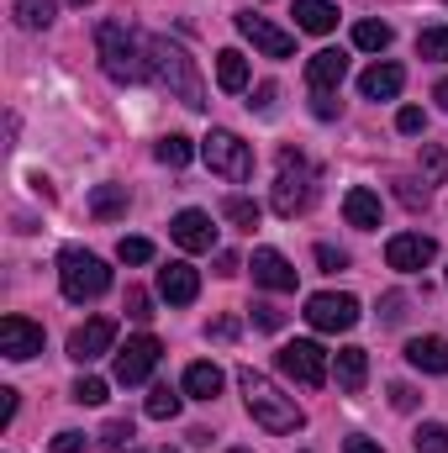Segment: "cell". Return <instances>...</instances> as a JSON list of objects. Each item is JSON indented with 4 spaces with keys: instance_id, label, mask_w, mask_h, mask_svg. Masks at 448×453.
Segmentation results:
<instances>
[{
    "instance_id": "39",
    "label": "cell",
    "mask_w": 448,
    "mask_h": 453,
    "mask_svg": "<svg viewBox=\"0 0 448 453\" xmlns=\"http://www.w3.org/2000/svg\"><path fill=\"white\" fill-rule=\"evenodd\" d=\"M127 317H137V322H148V317H153V311H148V296H143L137 285L127 290Z\"/></svg>"
},
{
    "instance_id": "29",
    "label": "cell",
    "mask_w": 448,
    "mask_h": 453,
    "mask_svg": "<svg viewBox=\"0 0 448 453\" xmlns=\"http://www.w3.org/2000/svg\"><path fill=\"white\" fill-rule=\"evenodd\" d=\"M412 449L417 453H448V427L444 422H422V427L412 433Z\"/></svg>"
},
{
    "instance_id": "37",
    "label": "cell",
    "mask_w": 448,
    "mask_h": 453,
    "mask_svg": "<svg viewBox=\"0 0 448 453\" xmlns=\"http://www.w3.org/2000/svg\"><path fill=\"white\" fill-rule=\"evenodd\" d=\"M317 264H322L328 274H337V269H348V253H343V248H333V242H322V248H317Z\"/></svg>"
},
{
    "instance_id": "20",
    "label": "cell",
    "mask_w": 448,
    "mask_h": 453,
    "mask_svg": "<svg viewBox=\"0 0 448 453\" xmlns=\"http://www.w3.org/2000/svg\"><path fill=\"white\" fill-rule=\"evenodd\" d=\"M406 364L422 374H448V338H412L406 342Z\"/></svg>"
},
{
    "instance_id": "43",
    "label": "cell",
    "mask_w": 448,
    "mask_h": 453,
    "mask_svg": "<svg viewBox=\"0 0 448 453\" xmlns=\"http://www.w3.org/2000/svg\"><path fill=\"white\" fill-rule=\"evenodd\" d=\"M11 417H16V390L5 385V390H0V427H11Z\"/></svg>"
},
{
    "instance_id": "35",
    "label": "cell",
    "mask_w": 448,
    "mask_h": 453,
    "mask_svg": "<svg viewBox=\"0 0 448 453\" xmlns=\"http://www.w3.org/2000/svg\"><path fill=\"white\" fill-rule=\"evenodd\" d=\"M101 443H106V449H127V443H132V422H121V417L106 422V427H101Z\"/></svg>"
},
{
    "instance_id": "23",
    "label": "cell",
    "mask_w": 448,
    "mask_h": 453,
    "mask_svg": "<svg viewBox=\"0 0 448 453\" xmlns=\"http://www.w3.org/2000/svg\"><path fill=\"white\" fill-rule=\"evenodd\" d=\"M222 369H217V364H212V358H201V364H190V369H185V395H190V401H217V395H222Z\"/></svg>"
},
{
    "instance_id": "47",
    "label": "cell",
    "mask_w": 448,
    "mask_h": 453,
    "mask_svg": "<svg viewBox=\"0 0 448 453\" xmlns=\"http://www.w3.org/2000/svg\"><path fill=\"white\" fill-rule=\"evenodd\" d=\"M248 106H259V111H269V106H274V85H259V101H248Z\"/></svg>"
},
{
    "instance_id": "18",
    "label": "cell",
    "mask_w": 448,
    "mask_h": 453,
    "mask_svg": "<svg viewBox=\"0 0 448 453\" xmlns=\"http://www.w3.org/2000/svg\"><path fill=\"white\" fill-rule=\"evenodd\" d=\"M401 85H406L401 64H369V69L359 74V90H364V101H396V96H401Z\"/></svg>"
},
{
    "instance_id": "44",
    "label": "cell",
    "mask_w": 448,
    "mask_h": 453,
    "mask_svg": "<svg viewBox=\"0 0 448 453\" xmlns=\"http://www.w3.org/2000/svg\"><path fill=\"white\" fill-rule=\"evenodd\" d=\"M343 453H385V449H380L375 438H348V443H343Z\"/></svg>"
},
{
    "instance_id": "21",
    "label": "cell",
    "mask_w": 448,
    "mask_h": 453,
    "mask_svg": "<svg viewBox=\"0 0 448 453\" xmlns=\"http://www.w3.org/2000/svg\"><path fill=\"white\" fill-rule=\"evenodd\" d=\"M333 374H337V385H343L348 395H359L364 380H369V353H364V348H337Z\"/></svg>"
},
{
    "instance_id": "51",
    "label": "cell",
    "mask_w": 448,
    "mask_h": 453,
    "mask_svg": "<svg viewBox=\"0 0 448 453\" xmlns=\"http://www.w3.org/2000/svg\"><path fill=\"white\" fill-rule=\"evenodd\" d=\"M232 453H248V449H232Z\"/></svg>"
},
{
    "instance_id": "46",
    "label": "cell",
    "mask_w": 448,
    "mask_h": 453,
    "mask_svg": "<svg viewBox=\"0 0 448 453\" xmlns=\"http://www.w3.org/2000/svg\"><path fill=\"white\" fill-rule=\"evenodd\" d=\"M401 306H406V301H401V296H385V322H401V317H406V311H401Z\"/></svg>"
},
{
    "instance_id": "2",
    "label": "cell",
    "mask_w": 448,
    "mask_h": 453,
    "mask_svg": "<svg viewBox=\"0 0 448 453\" xmlns=\"http://www.w3.org/2000/svg\"><path fill=\"white\" fill-rule=\"evenodd\" d=\"M96 53H101V69L112 74L116 85H137V80L153 74L148 69V37H137L121 21H101L96 27Z\"/></svg>"
},
{
    "instance_id": "16",
    "label": "cell",
    "mask_w": 448,
    "mask_h": 453,
    "mask_svg": "<svg viewBox=\"0 0 448 453\" xmlns=\"http://www.w3.org/2000/svg\"><path fill=\"white\" fill-rule=\"evenodd\" d=\"M158 296H164L169 306H190V301L201 296V274H196L185 258H174V264L158 269Z\"/></svg>"
},
{
    "instance_id": "26",
    "label": "cell",
    "mask_w": 448,
    "mask_h": 453,
    "mask_svg": "<svg viewBox=\"0 0 448 453\" xmlns=\"http://www.w3.org/2000/svg\"><path fill=\"white\" fill-rule=\"evenodd\" d=\"M153 158H158V164H169V169H185V164L196 158V142H190L185 132H169V137H158Z\"/></svg>"
},
{
    "instance_id": "15",
    "label": "cell",
    "mask_w": 448,
    "mask_h": 453,
    "mask_svg": "<svg viewBox=\"0 0 448 453\" xmlns=\"http://www.w3.org/2000/svg\"><path fill=\"white\" fill-rule=\"evenodd\" d=\"M343 80H348V53H343V48H322V53H312V64H306V85H312V96H333Z\"/></svg>"
},
{
    "instance_id": "11",
    "label": "cell",
    "mask_w": 448,
    "mask_h": 453,
    "mask_svg": "<svg viewBox=\"0 0 448 453\" xmlns=\"http://www.w3.org/2000/svg\"><path fill=\"white\" fill-rule=\"evenodd\" d=\"M237 32H243V37H248V42H253L264 58H290V53H296V37H290V32H280L269 16H253V11H243V16H237Z\"/></svg>"
},
{
    "instance_id": "41",
    "label": "cell",
    "mask_w": 448,
    "mask_h": 453,
    "mask_svg": "<svg viewBox=\"0 0 448 453\" xmlns=\"http://www.w3.org/2000/svg\"><path fill=\"white\" fill-rule=\"evenodd\" d=\"M390 406H396V411H412V406H417V390H412V385H390Z\"/></svg>"
},
{
    "instance_id": "38",
    "label": "cell",
    "mask_w": 448,
    "mask_h": 453,
    "mask_svg": "<svg viewBox=\"0 0 448 453\" xmlns=\"http://www.w3.org/2000/svg\"><path fill=\"white\" fill-rule=\"evenodd\" d=\"M53 453H85V433H74V427H64V433L53 438Z\"/></svg>"
},
{
    "instance_id": "10",
    "label": "cell",
    "mask_w": 448,
    "mask_h": 453,
    "mask_svg": "<svg viewBox=\"0 0 448 453\" xmlns=\"http://www.w3.org/2000/svg\"><path fill=\"white\" fill-rule=\"evenodd\" d=\"M433 258H438V242H433L428 232H396V237L385 242V264L401 269V274H417V269H428Z\"/></svg>"
},
{
    "instance_id": "50",
    "label": "cell",
    "mask_w": 448,
    "mask_h": 453,
    "mask_svg": "<svg viewBox=\"0 0 448 453\" xmlns=\"http://www.w3.org/2000/svg\"><path fill=\"white\" fill-rule=\"evenodd\" d=\"M74 5H90V0H74Z\"/></svg>"
},
{
    "instance_id": "25",
    "label": "cell",
    "mask_w": 448,
    "mask_h": 453,
    "mask_svg": "<svg viewBox=\"0 0 448 453\" xmlns=\"http://www.w3.org/2000/svg\"><path fill=\"white\" fill-rule=\"evenodd\" d=\"M217 85H222L227 96L248 90V58H243L237 48H222V53H217Z\"/></svg>"
},
{
    "instance_id": "13",
    "label": "cell",
    "mask_w": 448,
    "mask_h": 453,
    "mask_svg": "<svg viewBox=\"0 0 448 453\" xmlns=\"http://www.w3.org/2000/svg\"><path fill=\"white\" fill-rule=\"evenodd\" d=\"M169 237H174L185 253H212V248H217V226H212L206 211H196V206H190V211H180V217L169 222Z\"/></svg>"
},
{
    "instance_id": "49",
    "label": "cell",
    "mask_w": 448,
    "mask_h": 453,
    "mask_svg": "<svg viewBox=\"0 0 448 453\" xmlns=\"http://www.w3.org/2000/svg\"><path fill=\"white\" fill-rule=\"evenodd\" d=\"M433 96H438V106H444V111H448V80H444V85H438V90H433Z\"/></svg>"
},
{
    "instance_id": "34",
    "label": "cell",
    "mask_w": 448,
    "mask_h": 453,
    "mask_svg": "<svg viewBox=\"0 0 448 453\" xmlns=\"http://www.w3.org/2000/svg\"><path fill=\"white\" fill-rule=\"evenodd\" d=\"M116 258H121V264H148V258H153V242H148V237H121V242H116Z\"/></svg>"
},
{
    "instance_id": "48",
    "label": "cell",
    "mask_w": 448,
    "mask_h": 453,
    "mask_svg": "<svg viewBox=\"0 0 448 453\" xmlns=\"http://www.w3.org/2000/svg\"><path fill=\"white\" fill-rule=\"evenodd\" d=\"M401 201H406V206H428V196H422L417 185H401Z\"/></svg>"
},
{
    "instance_id": "17",
    "label": "cell",
    "mask_w": 448,
    "mask_h": 453,
    "mask_svg": "<svg viewBox=\"0 0 448 453\" xmlns=\"http://www.w3.org/2000/svg\"><path fill=\"white\" fill-rule=\"evenodd\" d=\"M253 280H259L264 290H296V269H290V258L274 253V248H253Z\"/></svg>"
},
{
    "instance_id": "19",
    "label": "cell",
    "mask_w": 448,
    "mask_h": 453,
    "mask_svg": "<svg viewBox=\"0 0 448 453\" xmlns=\"http://www.w3.org/2000/svg\"><path fill=\"white\" fill-rule=\"evenodd\" d=\"M343 217H348V226H359V232H375L380 226V196L364 190V185H353L343 196Z\"/></svg>"
},
{
    "instance_id": "24",
    "label": "cell",
    "mask_w": 448,
    "mask_h": 453,
    "mask_svg": "<svg viewBox=\"0 0 448 453\" xmlns=\"http://www.w3.org/2000/svg\"><path fill=\"white\" fill-rule=\"evenodd\" d=\"M127 206H132L127 185H96V190H90V217H96V222H121Z\"/></svg>"
},
{
    "instance_id": "1",
    "label": "cell",
    "mask_w": 448,
    "mask_h": 453,
    "mask_svg": "<svg viewBox=\"0 0 448 453\" xmlns=\"http://www.w3.org/2000/svg\"><path fill=\"white\" fill-rule=\"evenodd\" d=\"M148 69H153V80L180 101V106H190V111H206V85H201V69H196V58L180 48V42H169V37H148Z\"/></svg>"
},
{
    "instance_id": "36",
    "label": "cell",
    "mask_w": 448,
    "mask_h": 453,
    "mask_svg": "<svg viewBox=\"0 0 448 453\" xmlns=\"http://www.w3.org/2000/svg\"><path fill=\"white\" fill-rule=\"evenodd\" d=\"M253 327H259V333H280V327H285V311H274V306L259 301V306H253Z\"/></svg>"
},
{
    "instance_id": "27",
    "label": "cell",
    "mask_w": 448,
    "mask_h": 453,
    "mask_svg": "<svg viewBox=\"0 0 448 453\" xmlns=\"http://www.w3.org/2000/svg\"><path fill=\"white\" fill-rule=\"evenodd\" d=\"M353 48L385 53V48H390V27H385V21H359V27H353Z\"/></svg>"
},
{
    "instance_id": "7",
    "label": "cell",
    "mask_w": 448,
    "mask_h": 453,
    "mask_svg": "<svg viewBox=\"0 0 448 453\" xmlns=\"http://www.w3.org/2000/svg\"><path fill=\"white\" fill-rule=\"evenodd\" d=\"M274 364H280V374L285 380H296L301 390H317V385H328V374H333V364H328V348L322 342H285L280 353H274Z\"/></svg>"
},
{
    "instance_id": "14",
    "label": "cell",
    "mask_w": 448,
    "mask_h": 453,
    "mask_svg": "<svg viewBox=\"0 0 448 453\" xmlns=\"http://www.w3.org/2000/svg\"><path fill=\"white\" fill-rule=\"evenodd\" d=\"M0 353L16 358V364L37 358V353H42V327L27 322V317H5V322H0Z\"/></svg>"
},
{
    "instance_id": "33",
    "label": "cell",
    "mask_w": 448,
    "mask_h": 453,
    "mask_svg": "<svg viewBox=\"0 0 448 453\" xmlns=\"http://www.w3.org/2000/svg\"><path fill=\"white\" fill-rule=\"evenodd\" d=\"M69 401H80V406H101V401H106V380H96V374H85V380H74V390H69Z\"/></svg>"
},
{
    "instance_id": "5",
    "label": "cell",
    "mask_w": 448,
    "mask_h": 453,
    "mask_svg": "<svg viewBox=\"0 0 448 453\" xmlns=\"http://www.w3.org/2000/svg\"><path fill=\"white\" fill-rule=\"evenodd\" d=\"M58 285H64V296L69 301H101L106 290H112V269L90 253V248H64L58 253Z\"/></svg>"
},
{
    "instance_id": "40",
    "label": "cell",
    "mask_w": 448,
    "mask_h": 453,
    "mask_svg": "<svg viewBox=\"0 0 448 453\" xmlns=\"http://www.w3.org/2000/svg\"><path fill=\"white\" fill-rule=\"evenodd\" d=\"M396 127H401L406 137H412V132H422V111H417V106H401V111H396Z\"/></svg>"
},
{
    "instance_id": "28",
    "label": "cell",
    "mask_w": 448,
    "mask_h": 453,
    "mask_svg": "<svg viewBox=\"0 0 448 453\" xmlns=\"http://www.w3.org/2000/svg\"><path fill=\"white\" fill-rule=\"evenodd\" d=\"M16 21H21L27 32H42V27L53 21V0H16Z\"/></svg>"
},
{
    "instance_id": "22",
    "label": "cell",
    "mask_w": 448,
    "mask_h": 453,
    "mask_svg": "<svg viewBox=\"0 0 448 453\" xmlns=\"http://www.w3.org/2000/svg\"><path fill=\"white\" fill-rule=\"evenodd\" d=\"M333 27H337V5L333 0H296V32L328 37Z\"/></svg>"
},
{
    "instance_id": "31",
    "label": "cell",
    "mask_w": 448,
    "mask_h": 453,
    "mask_svg": "<svg viewBox=\"0 0 448 453\" xmlns=\"http://www.w3.org/2000/svg\"><path fill=\"white\" fill-rule=\"evenodd\" d=\"M417 53L448 64V27H428V32H417Z\"/></svg>"
},
{
    "instance_id": "32",
    "label": "cell",
    "mask_w": 448,
    "mask_h": 453,
    "mask_svg": "<svg viewBox=\"0 0 448 453\" xmlns=\"http://www.w3.org/2000/svg\"><path fill=\"white\" fill-rule=\"evenodd\" d=\"M222 211H227V222H232V226H248V232L259 226V206H253L248 196H227Z\"/></svg>"
},
{
    "instance_id": "30",
    "label": "cell",
    "mask_w": 448,
    "mask_h": 453,
    "mask_svg": "<svg viewBox=\"0 0 448 453\" xmlns=\"http://www.w3.org/2000/svg\"><path fill=\"white\" fill-rule=\"evenodd\" d=\"M148 417H153V422H174V417H180V395H174L169 385H153V395H148Z\"/></svg>"
},
{
    "instance_id": "8",
    "label": "cell",
    "mask_w": 448,
    "mask_h": 453,
    "mask_svg": "<svg viewBox=\"0 0 448 453\" xmlns=\"http://www.w3.org/2000/svg\"><path fill=\"white\" fill-rule=\"evenodd\" d=\"M158 338H127V348H116V364H112V374H116V385H143L153 369H158Z\"/></svg>"
},
{
    "instance_id": "12",
    "label": "cell",
    "mask_w": 448,
    "mask_h": 453,
    "mask_svg": "<svg viewBox=\"0 0 448 453\" xmlns=\"http://www.w3.org/2000/svg\"><path fill=\"white\" fill-rule=\"evenodd\" d=\"M112 342H116V322L112 317H90L85 327L69 333V358H74V364H90V358L112 353Z\"/></svg>"
},
{
    "instance_id": "6",
    "label": "cell",
    "mask_w": 448,
    "mask_h": 453,
    "mask_svg": "<svg viewBox=\"0 0 448 453\" xmlns=\"http://www.w3.org/2000/svg\"><path fill=\"white\" fill-rule=\"evenodd\" d=\"M201 158L212 164V174H222L232 185H243V180L253 174V148H248L237 132H227V127H212V132L201 137Z\"/></svg>"
},
{
    "instance_id": "9",
    "label": "cell",
    "mask_w": 448,
    "mask_h": 453,
    "mask_svg": "<svg viewBox=\"0 0 448 453\" xmlns=\"http://www.w3.org/2000/svg\"><path fill=\"white\" fill-rule=\"evenodd\" d=\"M306 322L317 333H348L359 322V301L353 296H337V290H322V296L306 301Z\"/></svg>"
},
{
    "instance_id": "45",
    "label": "cell",
    "mask_w": 448,
    "mask_h": 453,
    "mask_svg": "<svg viewBox=\"0 0 448 453\" xmlns=\"http://www.w3.org/2000/svg\"><path fill=\"white\" fill-rule=\"evenodd\" d=\"M312 111L322 116V121H333V116H337V101H333V96H317V101H312Z\"/></svg>"
},
{
    "instance_id": "4",
    "label": "cell",
    "mask_w": 448,
    "mask_h": 453,
    "mask_svg": "<svg viewBox=\"0 0 448 453\" xmlns=\"http://www.w3.org/2000/svg\"><path fill=\"white\" fill-rule=\"evenodd\" d=\"M274 211L285 217V222H296L312 201H317V174H312V164L296 153V148H285L280 153V174H274Z\"/></svg>"
},
{
    "instance_id": "42",
    "label": "cell",
    "mask_w": 448,
    "mask_h": 453,
    "mask_svg": "<svg viewBox=\"0 0 448 453\" xmlns=\"http://www.w3.org/2000/svg\"><path fill=\"white\" fill-rule=\"evenodd\" d=\"M422 164H428V180H444V174H448V158L438 153V148H428V153H422Z\"/></svg>"
},
{
    "instance_id": "3",
    "label": "cell",
    "mask_w": 448,
    "mask_h": 453,
    "mask_svg": "<svg viewBox=\"0 0 448 453\" xmlns=\"http://www.w3.org/2000/svg\"><path fill=\"white\" fill-rule=\"evenodd\" d=\"M237 390H243V401H248V411H253V422L259 427H269V433H301V406L274 385V380H264L259 369H237Z\"/></svg>"
}]
</instances>
